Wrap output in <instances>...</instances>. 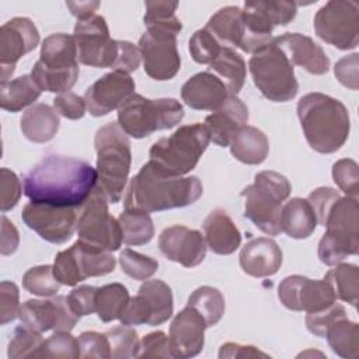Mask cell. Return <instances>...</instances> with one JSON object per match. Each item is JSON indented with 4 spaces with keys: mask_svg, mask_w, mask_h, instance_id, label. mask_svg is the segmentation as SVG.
Wrapping results in <instances>:
<instances>
[{
    "mask_svg": "<svg viewBox=\"0 0 359 359\" xmlns=\"http://www.w3.org/2000/svg\"><path fill=\"white\" fill-rule=\"evenodd\" d=\"M97 170L90 163L50 154L24 175L22 191L32 202L80 208L97 187Z\"/></svg>",
    "mask_w": 359,
    "mask_h": 359,
    "instance_id": "6da1fadb",
    "label": "cell"
},
{
    "mask_svg": "<svg viewBox=\"0 0 359 359\" xmlns=\"http://www.w3.org/2000/svg\"><path fill=\"white\" fill-rule=\"evenodd\" d=\"M202 194L203 187L198 177H168L147 161L128 185L125 209L151 213L185 208L195 203Z\"/></svg>",
    "mask_w": 359,
    "mask_h": 359,
    "instance_id": "7a4b0ae2",
    "label": "cell"
},
{
    "mask_svg": "<svg viewBox=\"0 0 359 359\" xmlns=\"http://www.w3.org/2000/svg\"><path fill=\"white\" fill-rule=\"evenodd\" d=\"M297 116L309 146L317 153H335L348 140L349 112L337 98L323 93H309L297 102Z\"/></svg>",
    "mask_w": 359,
    "mask_h": 359,
    "instance_id": "3957f363",
    "label": "cell"
},
{
    "mask_svg": "<svg viewBox=\"0 0 359 359\" xmlns=\"http://www.w3.org/2000/svg\"><path fill=\"white\" fill-rule=\"evenodd\" d=\"M97 151V188L104 194L108 203H118L126 188L132 151L128 135L118 122L101 126L94 137Z\"/></svg>",
    "mask_w": 359,
    "mask_h": 359,
    "instance_id": "277c9868",
    "label": "cell"
},
{
    "mask_svg": "<svg viewBox=\"0 0 359 359\" xmlns=\"http://www.w3.org/2000/svg\"><path fill=\"white\" fill-rule=\"evenodd\" d=\"M209 142V132L203 123L182 125L172 135L153 143L149 161L164 175L182 177L196 167Z\"/></svg>",
    "mask_w": 359,
    "mask_h": 359,
    "instance_id": "5b68a950",
    "label": "cell"
},
{
    "mask_svg": "<svg viewBox=\"0 0 359 359\" xmlns=\"http://www.w3.org/2000/svg\"><path fill=\"white\" fill-rule=\"evenodd\" d=\"M292 191L289 180L280 172L265 170L255 174L254 184L241 191L244 216L268 236H278L280 229L282 202Z\"/></svg>",
    "mask_w": 359,
    "mask_h": 359,
    "instance_id": "8992f818",
    "label": "cell"
},
{
    "mask_svg": "<svg viewBox=\"0 0 359 359\" xmlns=\"http://www.w3.org/2000/svg\"><path fill=\"white\" fill-rule=\"evenodd\" d=\"M31 76L42 91L67 93L79 77L77 46L73 35L57 32L46 36Z\"/></svg>",
    "mask_w": 359,
    "mask_h": 359,
    "instance_id": "52a82bcc",
    "label": "cell"
},
{
    "mask_svg": "<svg viewBox=\"0 0 359 359\" xmlns=\"http://www.w3.org/2000/svg\"><path fill=\"white\" fill-rule=\"evenodd\" d=\"M358 198L339 196L330 208L323 226L325 233L318 243V258L323 264L334 266L348 255L359 251Z\"/></svg>",
    "mask_w": 359,
    "mask_h": 359,
    "instance_id": "ba28073f",
    "label": "cell"
},
{
    "mask_svg": "<svg viewBox=\"0 0 359 359\" xmlns=\"http://www.w3.org/2000/svg\"><path fill=\"white\" fill-rule=\"evenodd\" d=\"M184 118V108L175 98L150 100L133 94L118 109V125L133 139H143L157 130L171 129Z\"/></svg>",
    "mask_w": 359,
    "mask_h": 359,
    "instance_id": "9c48e42d",
    "label": "cell"
},
{
    "mask_svg": "<svg viewBox=\"0 0 359 359\" xmlns=\"http://www.w3.org/2000/svg\"><path fill=\"white\" fill-rule=\"evenodd\" d=\"M248 69L255 87L272 102H287L299 91L294 67L279 46L272 42L252 53Z\"/></svg>",
    "mask_w": 359,
    "mask_h": 359,
    "instance_id": "30bf717a",
    "label": "cell"
},
{
    "mask_svg": "<svg viewBox=\"0 0 359 359\" xmlns=\"http://www.w3.org/2000/svg\"><path fill=\"white\" fill-rule=\"evenodd\" d=\"M241 11L245 32L240 49L252 55L272 42L275 27L286 25L296 17L297 4L280 0L245 1Z\"/></svg>",
    "mask_w": 359,
    "mask_h": 359,
    "instance_id": "8fae6325",
    "label": "cell"
},
{
    "mask_svg": "<svg viewBox=\"0 0 359 359\" xmlns=\"http://www.w3.org/2000/svg\"><path fill=\"white\" fill-rule=\"evenodd\" d=\"M76 231L80 241L109 252L123 243L119 222L109 213L108 201L97 187L79 208Z\"/></svg>",
    "mask_w": 359,
    "mask_h": 359,
    "instance_id": "7c38bea8",
    "label": "cell"
},
{
    "mask_svg": "<svg viewBox=\"0 0 359 359\" xmlns=\"http://www.w3.org/2000/svg\"><path fill=\"white\" fill-rule=\"evenodd\" d=\"M314 31L320 39L341 50L359 43V6L355 1L330 0L314 15Z\"/></svg>",
    "mask_w": 359,
    "mask_h": 359,
    "instance_id": "4fadbf2b",
    "label": "cell"
},
{
    "mask_svg": "<svg viewBox=\"0 0 359 359\" xmlns=\"http://www.w3.org/2000/svg\"><path fill=\"white\" fill-rule=\"evenodd\" d=\"M174 300L171 287L160 280H144L137 294L130 297L119 321L125 325H160L171 318Z\"/></svg>",
    "mask_w": 359,
    "mask_h": 359,
    "instance_id": "5bb4252c",
    "label": "cell"
},
{
    "mask_svg": "<svg viewBox=\"0 0 359 359\" xmlns=\"http://www.w3.org/2000/svg\"><path fill=\"white\" fill-rule=\"evenodd\" d=\"M77 46V60L90 67H114L118 57V41L109 35L102 15L77 20L73 31Z\"/></svg>",
    "mask_w": 359,
    "mask_h": 359,
    "instance_id": "9a60e30c",
    "label": "cell"
},
{
    "mask_svg": "<svg viewBox=\"0 0 359 359\" xmlns=\"http://www.w3.org/2000/svg\"><path fill=\"white\" fill-rule=\"evenodd\" d=\"M178 32L165 28H147L139 39L144 73L153 80L165 81L177 76L181 57L177 49Z\"/></svg>",
    "mask_w": 359,
    "mask_h": 359,
    "instance_id": "2e32d148",
    "label": "cell"
},
{
    "mask_svg": "<svg viewBox=\"0 0 359 359\" xmlns=\"http://www.w3.org/2000/svg\"><path fill=\"white\" fill-rule=\"evenodd\" d=\"M77 209L73 206H55L49 203L28 202L22 212V222L42 240L63 244L72 238L77 227Z\"/></svg>",
    "mask_w": 359,
    "mask_h": 359,
    "instance_id": "e0dca14e",
    "label": "cell"
},
{
    "mask_svg": "<svg viewBox=\"0 0 359 359\" xmlns=\"http://www.w3.org/2000/svg\"><path fill=\"white\" fill-rule=\"evenodd\" d=\"M278 297L286 309L306 313L325 310L337 302L325 279H310L302 275L286 276L278 286Z\"/></svg>",
    "mask_w": 359,
    "mask_h": 359,
    "instance_id": "ac0fdd59",
    "label": "cell"
},
{
    "mask_svg": "<svg viewBox=\"0 0 359 359\" xmlns=\"http://www.w3.org/2000/svg\"><path fill=\"white\" fill-rule=\"evenodd\" d=\"M18 318L21 324L41 334L49 330L70 332L80 320L70 309L67 296L62 294L48 300L31 299L24 302L20 306Z\"/></svg>",
    "mask_w": 359,
    "mask_h": 359,
    "instance_id": "d6986e66",
    "label": "cell"
},
{
    "mask_svg": "<svg viewBox=\"0 0 359 359\" xmlns=\"http://www.w3.org/2000/svg\"><path fill=\"white\" fill-rule=\"evenodd\" d=\"M39 43V31L27 17H14L0 28L1 81H8L17 62Z\"/></svg>",
    "mask_w": 359,
    "mask_h": 359,
    "instance_id": "ffe728a7",
    "label": "cell"
},
{
    "mask_svg": "<svg viewBox=\"0 0 359 359\" xmlns=\"http://www.w3.org/2000/svg\"><path fill=\"white\" fill-rule=\"evenodd\" d=\"M135 94V80L118 70H112L94 81L84 93L87 111L93 116H105L119 109Z\"/></svg>",
    "mask_w": 359,
    "mask_h": 359,
    "instance_id": "44dd1931",
    "label": "cell"
},
{
    "mask_svg": "<svg viewBox=\"0 0 359 359\" xmlns=\"http://www.w3.org/2000/svg\"><path fill=\"white\" fill-rule=\"evenodd\" d=\"M158 248L167 259L194 268L205 259L208 245L199 230L174 224L165 227L158 236Z\"/></svg>",
    "mask_w": 359,
    "mask_h": 359,
    "instance_id": "7402d4cb",
    "label": "cell"
},
{
    "mask_svg": "<svg viewBox=\"0 0 359 359\" xmlns=\"http://www.w3.org/2000/svg\"><path fill=\"white\" fill-rule=\"evenodd\" d=\"M208 328L203 317L192 307H184L171 321L170 346L172 358H194L201 353L205 345V330Z\"/></svg>",
    "mask_w": 359,
    "mask_h": 359,
    "instance_id": "603a6c76",
    "label": "cell"
},
{
    "mask_svg": "<svg viewBox=\"0 0 359 359\" xmlns=\"http://www.w3.org/2000/svg\"><path fill=\"white\" fill-rule=\"evenodd\" d=\"M293 66H300L310 74L321 76L330 70V59L324 49L310 36L299 32H286L273 38Z\"/></svg>",
    "mask_w": 359,
    "mask_h": 359,
    "instance_id": "cb8c5ba5",
    "label": "cell"
},
{
    "mask_svg": "<svg viewBox=\"0 0 359 359\" xmlns=\"http://www.w3.org/2000/svg\"><path fill=\"white\" fill-rule=\"evenodd\" d=\"M250 118L247 105L237 97L229 95L227 100L213 114L205 118V126L210 140L220 146H230L237 132L247 125Z\"/></svg>",
    "mask_w": 359,
    "mask_h": 359,
    "instance_id": "d4e9b609",
    "label": "cell"
},
{
    "mask_svg": "<svg viewBox=\"0 0 359 359\" xmlns=\"http://www.w3.org/2000/svg\"><path fill=\"white\" fill-rule=\"evenodd\" d=\"M231 95L226 84L210 72H201L188 79L181 88L182 101L192 109L216 111Z\"/></svg>",
    "mask_w": 359,
    "mask_h": 359,
    "instance_id": "484cf974",
    "label": "cell"
},
{
    "mask_svg": "<svg viewBox=\"0 0 359 359\" xmlns=\"http://www.w3.org/2000/svg\"><path fill=\"white\" fill-rule=\"evenodd\" d=\"M283 254L278 243L268 237L250 240L240 251L238 261L244 273L254 278L275 275L282 265Z\"/></svg>",
    "mask_w": 359,
    "mask_h": 359,
    "instance_id": "4316f807",
    "label": "cell"
},
{
    "mask_svg": "<svg viewBox=\"0 0 359 359\" xmlns=\"http://www.w3.org/2000/svg\"><path fill=\"white\" fill-rule=\"evenodd\" d=\"M202 227L206 245L217 255H230L241 244L238 227L223 209L212 210L203 220Z\"/></svg>",
    "mask_w": 359,
    "mask_h": 359,
    "instance_id": "83f0119b",
    "label": "cell"
},
{
    "mask_svg": "<svg viewBox=\"0 0 359 359\" xmlns=\"http://www.w3.org/2000/svg\"><path fill=\"white\" fill-rule=\"evenodd\" d=\"M60 126L59 114L48 104L31 105L20 119L22 135L34 143H46L52 140Z\"/></svg>",
    "mask_w": 359,
    "mask_h": 359,
    "instance_id": "f1b7e54d",
    "label": "cell"
},
{
    "mask_svg": "<svg viewBox=\"0 0 359 359\" xmlns=\"http://www.w3.org/2000/svg\"><path fill=\"white\" fill-rule=\"evenodd\" d=\"M317 216L310 202L303 198H292L282 206L280 229L290 238L310 237L317 227Z\"/></svg>",
    "mask_w": 359,
    "mask_h": 359,
    "instance_id": "f546056e",
    "label": "cell"
},
{
    "mask_svg": "<svg viewBox=\"0 0 359 359\" xmlns=\"http://www.w3.org/2000/svg\"><path fill=\"white\" fill-rule=\"evenodd\" d=\"M205 28L217 39L220 45L240 48L245 32L243 11L237 6L222 7L209 18Z\"/></svg>",
    "mask_w": 359,
    "mask_h": 359,
    "instance_id": "4dcf8cb0",
    "label": "cell"
},
{
    "mask_svg": "<svg viewBox=\"0 0 359 359\" xmlns=\"http://www.w3.org/2000/svg\"><path fill=\"white\" fill-rule=\"evenodd\" d=\"M230 151L236 160L248 165H257L268 157L269 140L261 129L245 125L233 137Z\"/></svg>",
    "mask_w": 359,
    "mask_h": 359,
    "instance_id": "1f68e13d",
    "label": "cell"
},
{
    "mask_svg": "<svg viewBox=\"0 0 359 359\" xmlns=\"http://www.w3.org/2000/svg\"><path fill=\"white\" fill-rule=\"evenodd\" d=\"M70 250L81 280L93 276H104L115 269L116 261L109 251L93 247L80 240H77Z\"/></svg>",
    "mask_w": 359,
    "mask_h": 359,
    "instance_id": "d6a6232c",
    "label": "cell"
},
{
    "mask_svg": "<svg viewBox=\"0 0 359 359\" xmlns=\"http://www.w3.org/2000/svg\"><path fill=\"white\" fill-rule=\"evenodd\" d=\"M42 90L31 74L20 76L14 80L0 83V107L8 112H18L34 104Z\"/></svg>",
    "mask_w": 359,
    "mask_h": 359,
    "instance_id": "836d02e7",
    "label": "cell"
},
{
    "mask_svg": "<svg viewBox=\"0 0 359 359\" xmlns=\"http://www.w3.org/2000/svg\"><path fill=\"white\" fill-rule=\"evenodd\" d=\"M208 72L216 74L231 95H237L245 83L247 66L240 53L229 46H222L219 56L209 65Z\"/></svg>",
    "mask_w": 359,
    "mask_h": 359,
    "instance_id": "e575fe53",
    "label": "cell"
},
{
    "mask_svg": "<svg viewBox=\"0 0 359 359\" xmlns=\"http://www.w3.org/2000/svg\"><path fill=\"white\" fill-rule=\"evenodd\" d=\"M334 353L346 359L359 356V325L342 316L331 323L325 331V337Z\"/></svg>",
    "mask_w": 359,
    "mask_h": 359,
    "instance_id": "d590c367",
    "label": "cell"
},
{
    "mask_svg": "<svg viewBox=\"0 0 359 359\" xmlns=\"http://www.w3.org/2000/svg\"><path fill=\"white\" fill-rule=\"evenodd\" d=\"M324 279L332 287L337 300H342L356 307L359 299V268L355 264H337Z\"/></svg>",
    "mask_w": 359,
    "mask_h": 359,
    "instance_id": "8d00e7d4",
    "label": "cell"
},
{
    "mask_svg": "<svg viewBox=\"0 0 359 359\" xmlns=\"http://www.w3.org/2000/svg\"><path fill=\"white\" fill-rule=\"evenodd\" d=\"M122 241L126 245H143L151 241L154 236V224L150 215L139 209H125L118 217Z\"/></svg>",
    "mask_w": 359,
    "mask_h": 359,
    "instance_id": "74e56055",
    "label": "cell"
},
{
    "mask_svg": "<svg viewBox=\"0 0 359 359\" xmlns=\"http://www.w3.org/2000/svg\"><path fill=\"white\" fill-rule=\"evenodd\" d=\"M130 296L122 283H108L97 287L95 313L102 323L119 320Z\"/></svg>",
    "mask_w": 359,
    "mask_h": 359,
    "instance_id": "f35d334b",
    "label": "cell"
},
{
    "mask_svg": "<svg viewBox=\"0 0 359 359\" xmlns=\"http://www.w3.org/2000/svg\"><path fill=\"white\" fill-rule=\"evenodd\" d=\"M187 306L195 309L205 320L208 327L216 325L224 314V297L222 292L212 286H201L188 297Z\"/></svg>",
    "mask_w": 359,
    "mask_h": 359,
    "instance_id": "ab89813d",
    "label": "cell"
},
{
    "mask_svg": "<svg viewBox=\"0 0 359 359\" xmlns=\"http://www.w3.org/2000/svg\"><path fill=\"white\" fill-rule=\"evenodd\" d=\"M109 348H111V358L114 359H128L139 356L140 351V339L137 332L130 325H116L105 332Z\"/></svg>",
    "mask_w": 359,
    "mask_h": 359,
    "instance_id": "60d3db41",
    "label": "cell"
},
{
    "mask_svg": "<svg viewBox=\"0 0 359 359\" xmlns=\"http://www.w3.org/2000/svg\"><path fill=\"white\" fill-rule=\"evenodd\" d=\"M146 14L143 17L146 28H165L181 32L182 24L175 15L177 1H146Z\"/></svg>",
    "mask_w": 359,
    "mask_h": 359,
    "instance_id": "b9f144b4",
    "label": "cell"
},
{
    "mask_svg": "<svg viewBox=\"0 0 359 359\" xmlns=\"http://www.w3.org/2000/svg\"><path fill=\"white\" fill-rule=\"evenodd\" d=\"M60 282L53 273V265H39L28 269L22 276V286L27 292L41 296L52 297L60 289Z\"/></svg>",
    "mask_w": 359,
    "mask_h": 359,
    "instance_id": "7bdbcfd3",
    "label": "cell"
},
{
    "mask_svg": "<svg viewBox=\"0 0 359 359\" xmlns=\"http://www.w3.org/2000/svg\"><path fill=\"white\" fill-rule=\"evenodd\" d=\"M43 341L45 339L42 338L41 332H36L21 324L14 330V334L8 344L7 356L10 359L36 358V353L41 349Z\"/></svg>",
    "mask_w": 359,
    "mask_h": 359,
    "instance_id": "ee69618b",
    "label": "cell"
},
{
    "mask_svg": "<svg viewBox=\"0 0 359 359\" xmlns=\"http://www.w3.org/2000/svg\"><path fill=\"white\" fill-rule=\"evenodd\" d=\"M119 265L122 272L135 280H147L158 269V262L154 258L136 252L130 248L121 251Z\"/></svg>",
    "mask_w": 359,
    "mask_h": 359,
    "instance_id": "f6af8a7d",
    "label": "cell"
},
{
    "mask_svg": "<svg viewBox=\"0 0 359 359\" xmlns=\"http://www.w3.org/2000/svg\"><path fill=\"white\" fill-rule=\"evenodd\" d=\"M36 358H81L79 339L74 338L70 332L55 331L53 335L43 341L41 349L36 353Z\"/></svg>",
    "mask_w": 359,
    "mask_h": 359,
    "instance_id": "bcb514c9",
    "label": "cell"
},
{
    "mask_svg": "<svg viewBox=\"0 0 359 359\" xmlns=\"http://www.w3.org/2000/svg\"><path fill=\"white\" fill-rule=\"evenodd\" d=\"M188 50L196 63L210 65L219 56L222 45L206 28H202L195 31L189 38Z\"/></svg>",
    "mask_w": 359,
    "mask_h": 359,
    "instance_id": "7dc6e473",
    "label": "cell"
},
{
    "mask_svg": "<svg viewBox=\"0 0 359 359\" xmlns=\"http://www.w3.org/2000/svg\"><path fill=\"white\" fill-rule=\"evenodd\" d=\"M332 180L337 187L349 198L359 194V167L352 158H341L332 165Z\"/></svg>",
    "mask_w": 359,
    "mask_h": 359,
    "instance_id": "c3c4849f",
    "label": "cell"
},
{
    "mask_svg": "<svg viewBox=\"0 0 359 359\" xmlns=\"http://www.w3.org/2000/svg\"><path fill=\"white\" fill-rule=\"evenodd\" d=\"M22 192L21 181L8 168L0 170V209L3 213L17 206Z\"/></svg>",
    "mask_w": 359,
    "mask_h": 359,
    "instance_id": "681fc988",
    "label": "cell"
},
{
    "mask_svg": "<svg viewBox=\"0 0 359 359\" xmlns=\"http://www.w3.org/2000/svg\"><path fill=\"white\" fill-rule=\"evenodd\" d=\"M80 355L81 358H98V359H109L111 348L108 338L101 332L95 331H84L79 335Z\"/></svg>",
    "mask_w": 359,
    "mask_h": 359,
    "instance_id": "f907efd6",
    "label": "cell"
},
{
    "mask_svg": "<svg viewBox=\"0 0 359 359\" xmlns=\"http://www.w3.org/2000/svg\"><path fill=\"white\" fill-rule=\"evenodd\" d=\"M342 316H346V310L342 304L335 302L332 306H330L325 310H321L317 313H307L306 327L313 335L324 338L325 331L331 325V323Z\"/></svg>",
    "mask_w": 359,
    "mask_h": 359,
    "instance_id": "816d5d0a",
    "label": "cell"
},
{
    "mask_svg": "<svg viewBox=\"0 0 359 359\" xmlns=\"http://www.w3.org/2000/svg\"><path fill=\"white\" fill-rule=\"evenodd\" d=\"M20 292L15 283L3 280L0 283V324L6 325L18 317Z\"/></svg>",
    "mask_w": 359,
    "mask_h": 359,
    "instance_id": "f5cc1de1",
    "label": "cell"
},
{
    "mask_svg": "<svg viewBox=\"0 0 359 359\" xmlns=\"http://www.w3.org/2000/svg\"><path fill=\"white\" fill-rule=\"evenodd\" d=\"M95 294H97V287L90 286V285H81L79 287H74L69 296L67 302L70 309L77 317L83 316H90L95 313Z\"/></svg>",
    "mask_w": 359,
    "mask_h": 359,
    "instance_id": "db71d44e",
    "label": "cell"
},
{
    "mask_svg": "<svg viewBox=\"0 0 359 359\" xmlns=\"http://www.w3.org/2000/svg\"><path fill=\"white\" fill-rule=\"evenodd\" d=\"M53 273L56 279L66 286H76L79 282H81L70 247L56 254L53 262Z\"/></svg>",
    "mask_w": 359,
    "mask_h": 359,
    "instance_id": "11a10c76",
    "label": "cell"
},
{
    "mask_svg": "<svg viewBox=\"0 0 359 359\" xmlns=\"http://www.w3.org/2000/svg\"><path fill=\"white\" fill-rule=\"evenodd\" d=\"M140 358H172L170 339L163 331H153L140 339Z\"/></svg>",
    "mask_w": 359,
    "mask_h": 359,
    "instance_id": "9f6ffc18",
    "label": "cell"
},
{
    "mask_svg": "<svg viewBox=\"0 0 359 359\" xmlns=\"http://www.w3.org/2000/svg\"><path fill=\"white\" fill-rule=\"evenodd\" d=\"M53 108L59 115L76 121L84 116L87 105L84 98L72 91H67L53 98Z\"/></svg>",
    "mask_w": 359,
    "mask_h": 359,
    "instance_id": "6f0895ef",
    "label": "cell"
},
{
    "mask_svg": "<svg viewBox=\"0 0 359 359\" xmlns=\"http://www.w3.org/2000/svg\"><path fill=\"white\" fill-rule=\"evenodd\" d=\"M358 66H359V55L358 53L346 55L335 63L334 74L344 87L349 90H358L359 87Z\"/></svg>",
    "mask_w": 359,
    "mask_h": 359,
    "instance_id": "680465c9",
    "label": "cell"
},
{
    "mask_svg": "<svg viewBox=\"0 0 359 359\" xmlns=\"http://www.w3.org/2000/svg\"><path fill=\"white\" fill-rule=\"evenodd\" d=\"M339 192L334 188H330V187H320L317 189H314L307 201L310 202L311 208L314 209L316 212V216H317V223L323 226L324 223V219L330 210V208L332 206V203L339 198Z\"/></svg>",
    "mask_w": 359,
    "mask_h": 359,
    "instance_id": "91938a15",
    "label": "cell"
},
{
    "mask_svg": "<svg viewBox=\"0 0 359 359\" xmlns=\"http://www.w3.org/2000/svg\"><path fill=\"white\" fill-rule=\"evenodd\" d=\"M142 60L140 50L129 41H118V57L114 65V70L123 72L126 74L137 70Z\"/></svg>",
    "mask_w": 359,
    "mask_h": 359,
    "instance_id": "94428289",
    "label": "cell"
},
{
    "mask_svg": "<svg viewBox=\"0 0 359 359\" xmlns=\"http://www.w3.org/2000/svg\"><path fill=\"white\" fill-rule=\"evenodd\" d=\"M269 355L259 351L254 345H241L237 342H226L220 346L219 358L220 359H234V358H268Z\"/></svg>",
    "mask_w": 359,
    "mask_h": 359,
    "instance_id": "6125c7cd",
    "label": "cell"
},
{
    "mask_svg": "<svg viewBox=\"0 0 359 359\" xmlns=\"http://www.w3.org/2000/svg\"><path fill=\"white\" fill-rule=\"evenodd\" d=\"M20 244V236L15 226L1 215V237H0V252L1 255H11L15 252Z\"/></svg>",
    "mask_w": 359,
    "mask_h": 359,
    "instance_id": "be15d7a7",
    "label": "cell"
},
{
    "mask_svg": "<svg viewBox=\"0 0 359 359\" xmlns=\"http://www.w3.org/2000/svg\"><path fill=\"white\" fill-rule=\"evenodd\" d=\"M66 6L70 8V13L77 17V20H86L95 15L100 1H67Z\"/></svg>",
    "mask_w": 359,
    "mask_h": 359,
    "instance_id": "e7e4bbea",
    "label": "cell"
}]
</instances>
